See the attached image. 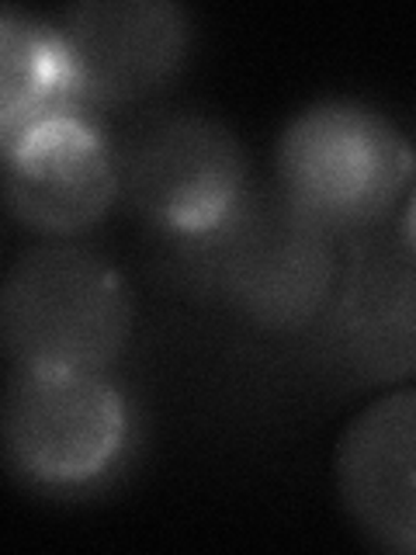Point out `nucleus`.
<instances>
[{"label":"nucleus","instance_id":"f257e3e1","mask_svg":"<svg viewBox=\"0 0 416 555\" xmlns=\"http://www.w3.org/2000/svg\"><path fill=\"white\" fill-rule=\"evenodd\" d=\"M160 240L173 292L268 344H285L312 326L340 271V243L274 181L250 184L208 233Z\"/></svg>","mask_w":416,"mask_h":555},{"label":"nucleus","instance_id":"f03ea898","mask_svg":"<svg viewBox=\"0 0 416 555\" xmlns=\"http://www.w3.org/2000/svg\"><path fill=\"white\" fill-rule=\"evenodd\" d=\"M282 347L343 392L416 386V240L403 225L343 240L323 312Z\"/></svg>","mask_w":416,"mask_h":555},{"label":"nucleus","instance_id":"7ed1b4c3","mask_svg":"<svg viewBox=\"0 0 416 555\" xmlns=\"http://www.w3.org/2000/svg\"><path fill=\"white\" fill-rule=\"evenodd\" d=\"M413 178L403 129L358 98L306 104L274 143V188L337 243L389 225Z\"/></svg>","mask_w":416,"mask_h":555},{"label":"nucleus","instance_id":"20e7f679","mask_svg":"<svg viewBox=\"0 0 416 555\" xmlns=\"http://www.w3.org/2000/svg\"><path fill=\"white\" fill-rule=\"evenodd\" d=\"M132 326L126 278L80 243H35L11 260L0 285V344L11 369L112 372Z\"/></svg>","mask_w":416,"mask_h":555},{"label":"nucleus","instance_id":"39448f33","mask_svg":"<svg viewBox=\"0 0 416 555\" xmlns=\"http://www.w3.org/2000/svg\"><path fill=\"white\" fill-rule=\"evenodd\" d=\"M108 143L118 202L167 240L208 233L253 184L233 126L195 104L126 112Z\"/></svg>","mask_w":416,"mask_h":555},{"label":"nucleus","instance_id":"423d86ee","mask_svg":"<svg viewBox=\"0 0 416 555\" xmlns=\"http://www.w3.org/2000/svg\"><path fill=\"white\" fill-rule=\"evenodd\" d=\"M0 438L22 482L83 490L118 462L129 438V406L108 372L11 369Z\"/></svg>","mask_w":416,"mask_h":555},{"label":"nucleus","instance_id":"0eeeda50","mask_svg":"<svg viewBox=\"0 0 416 555\" xmlns=\"http://www.w3.org/2000/svg\"><path fill=\"white\" fill-rule=\"evenodd\" d=\"M83 104L135 112L181 77L191 17L173 0H80L56 17Z\"/></svg>","mask_w":416,"mask_h":555},{"label":"nucleus","instance_id":"6e6552de","mask_svg":"<svg viewBox=\"0 0 416 555\" xmlns=\"http://www.w3.org/2000/svg\"><path fill=\"white\" fill-rule=\"evenodd\" d=\"M4 208L28 233L69 240L98 225L118 202L108 132L83 112L60 115L0 143Z\"/></svg>","mask_w":416,"mask_h":555},{"label":"nucleus","instance_id":"1a4fd4ad","mask_svg":"<svg viewBox=\"0 0 416 555\" xmlns=\"http://www.w3.org/2000/svg\"><path fill=\"white\" fill-rule=\"evenodd\" d=\"M334 482L347 520L372 545L416 555V386L381 392L351 416Z\"/></svg>","mask_w":416,"mask_h":555},{"label":"nucleus","instance_id":"9d476101","mask_svg":"<svg viewBox=\"0 0 416 555\" xmlns=\"http://www.w3.org/2000/svg\"><path fill=\"white\" fill-rule=\"evenodd\" d=\"M83 98L60 31L46 17L0 14V143L60 115H80Z\"/></svg>","mask_w":416,"mask_h":555}]
</instances>
